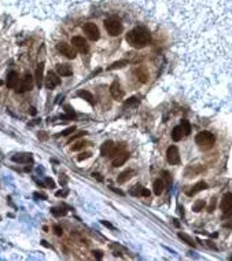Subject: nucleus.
<instances>
[{
  "label": "nucleus",
  "mask_w": 232,
  "mask_h": 261,
  "mask_svg": "<svg viewBox=\"0 0 232 261\" xmlns=\"http://www.w3.org/2000/svg\"><path fill=\"white\" fill-rule=\"evenodd\" d=\"M142 191H143V187H142L140 184H136V186L131 190V194L135 195V197H139V195H142Z\"/></svg>",
  "instance_id": "bb28decb"
},
{
  "label": "nucleus",
  "mask_w": 232,
  "mask_h": 261,
  "mask_svg": "<svg viewBox=\"0 0 232 261\" xmlns=\"http://www.w3.org/2000/svg\"><path fill=\"white\" fill-rule=\"evenodd\" d=\"M110 94H111V96L114 98V99H121V98L124 96V91L118 83L111 84V87H110Z\"/></svg>",
  "instance_id": "ddd939ff"
},
{
  "label": "nucleus",
  "mask_w": 232,
  "mask_h": 261,
  "mask_svg": "<svg viewBox=\"0 0 232 261\" xmlns=\"http://www.w3.org/2000/svg\"><path fill=\"white\" fill-rule=\"evenodd\" d=\"M83 29H84V32L87 33V36H88L92 41L97 40V39H99V36H101V35H99V29H97V26L95 25V23H92V22L85 23Z\"/></svg>",
  "instance_id": "39448f33"
},
{
  "label": "nucleus",
  "mask_w": 232,
  "mask_h": 261,
  "mask_svg": "<svg viewBox=\"0 0 232 261\" xmlns=\"http://www.w3.org/2000/svg\"><path fill=\"white\" fill-rule=\"evenodd\" d=\"M135 74H136V77H138V80L140 81V83H146V81L148 80V72H147V69L146 67H143V66L136 67Z\"/></svg>",
  "instance_id": "f8f14e48"
},
{
  "label": "nucleus",
  "mask_w": 232,
  "mask_h": 261,
  "mask_svg": "<svg viewBox=\"0 0 232 261\" xmlns=\"http://www.w3.org/2000/svg\"><path fill=\"white\" fill-rule=\"evenodd\" d=\"M84 135H85V132H78V133H76V135H73L72 138L69 139V142H70V143H72V142H74L76 139H78V138H80V136H84Z\"/></svg>",
  "instance_id": "473e14b6"
},
{
  "label": "nucleus",
  "mask_w": 232,
  "mask_h": 261,
  "mask_svg": "<svg viewBox=\"0 0 232 261\" xmlns=\"http://www.w3.org/2000/svg\"><path fill=\"white\" fill-rule=\"evenodd\" d=\"M104 28L110 36H118L122 32V23L117 15H110L104 21Z\"/></svg>",
  "instance_id": "f03ea898"
},
{
  "label": "nucleus",
  "mask_w": 232,
  "mask_h": 261,
  "mask_svg": "<svg viewBox=\"0 0 232 261\" xmlns=\"http://www.w3.org/2000/svg\"><path fill=\"white\" fill-rule=\"evenodd\" d=\"M43 70H44V63H40L37 67V72H36V78H37L39 87H41V84H43Z\"/></svg>",
  "instance_id": "412c9836"
},
{
  "label": "nucleus",
  "mask_w": 232,
  "mask_h": 261,
  "mask_svg": "<svg viewBox=\"0 0 232 261\" xmlns=\"http://www.w3.org/2000/svg\"><path fill=\"white\" fill-rule=\"evenodd\" d=\"M56 72L59 73L60 76H70V74H73L72 67H70L69 65H62V63H59V65L56 66Z\"/></svg>",
  "instance_id": "f3484780"
},
{
  "label": "nucleus",
  "mask_w": 232,
  "mask_h": 261,
  "mask_svg": "<svg viewBox=\"0 0 232 261\" xmlns=\"http://www.w3.org/2000/svg\"><path fill=\"white\" fill-rule=\"evenodd\" d=\"M7 87L9 88H15L18 85V74L15 72H10L7 76Z\"/></svg>",
  "instance_id": "4468645a"
},
{
  "label": "nucleus",
  "mask_w": 232,
  "mask_h": 261,
  "mask_svg": "<svg viewBox=\"0 0 232 261\" xmlns=\"http://www.w3.org/2000/svg\"><path fill=\"white\" fill-rule=\"evenodd\" d=\"M94 256H95V257H96V258H99V260H101V258L103 257V254H102V252H99V250H95V252H94Z\"/></svg>",
  "instance_id": "e433bc0d"
},
{
  "label": "nucleus",
  "mask_w": 232,
  "mask_h": 261,
  "mask_svg": "<svg viewBox=\"0 0 232 261\" xmlns=\"http://www.w3.org/2000/svg\"><path fill=\"white\" fill-rule=\"evenodd\" d=\"M46 184L49 187V188H54V187H55V181L52 180V179H49V177L46 179Z\"/></svg>",
  "instance_id": "72a5a7b5"
},
{
  "label": "nucleus",
  "mask_w": 232,
  "mask_h": 261,
  "mask_svg": "<svg viewBox=\"0 0 232 261\" xmlns=\"http://www.w3.org/2000/svg\"><path fill=\"white\" fill-rule=\"evenodd\" d=\"M12 161L14 162H19V164H25V162H29L30 161V157L26 154H18L12 157Z\"/></svg>",
  "instance_id": "aec40b11"
},
{
  "label": "nucleus",
  "mask_w": 232,
  "mask_h": 261,
  "mask_svg": "<svg viewBox=\"0 0 232 261\" xmlns=\"http://www.w3.org/2000/svg\"><path fill=\"white\" fill-rule=\"evenodd\" d=\"M179 236H180V238H181V239H184V241H186V242H187V243H188V245H189V246H195V243H194V241H192V239H191V238H189V236H188V235H186V234H183V232H180V234H179Z\"/></svg>",
  "instance_id": "cd10ccee"
},
{
  "label": "nucleus",
  "mask_w": 232,
  "mask_h": 261,
  "mask_svg": "<svg viewBox=\"0 0 232 261\" xmlns=\"http://www.w3.org/2000/svg\"><path fill=\"white\" fill-rule=\"evenodd\" d=\"M142 195H143V197H150V190H147V188H144V187H143Z\"/></svg>",
  "instance_id": "4c0bfd02"
},
{
  "label": "nucleus",
  "mask_w": 232,
  "mask_h": 261,
  "mask_svg": "<svg viewBox=\"0 0 232 261\" xmlns=\"http://www.w3.org/2000/svg\"><path fill=\"white\" fill-rule=\"evenodd\" d=\"M74 131H76V126H70V128H67V129H65V131H63L62 135L63 136H67V135H70L72 132H74Z\"/></svg>",
  "instance_id": "2f4dec72"
},
{
  "label": "nucleus",
  "mask_w": 232,
  "mask_h": 261,
  "mask_svg": "<svg viewBox=\"0 0 232 261\" xmlns=\"http://www.w3.org/2000/svg\"><path fill=\"white\" fill-rule=\"evenodd\" d=\"M91 155L92 154H91V153H88V151H87V153H81V154L77 157V160L78 161H84V160H87V158H89Z\"/></svg>",
  "instance_id": "7c9ffc66"
},
{
  "label": "nucleus",
  "mask_w": 232,
  "mask_h": 261,
  "mask_svg": "<svg viewBox=\"0 0 232 261\" xmlns=\"http://www.w3.org/2000/svg\"><path fill=\"white\" fill-rule=\"evenodd\" d=\"M214 206H216V198H213V199H212V204H210V206H209V209H207V210L212 213L213 210H214Z\"/></svg>",
  "instance_id": "c9c22d12"
},
{
  "label": "nucleus",
  "mask_w": 232,
  "mask_h": 261,
  "mask_svg": "<svg viewBox=\"0 0 232 261\" xmlns=\"http://www.w3.org/2000/svg\"><path fill=\"white\" fill-rule=\"evenodd\" d=\"M29 113H30L32 115H36V114H37V112H36L35 107H30V109H29Z\"/></svg>",
  "instance_id": "ea45409f"
},
{
  "label": "nucleus",
  "mask_w": 232,
  "mask_h": 261,
  "mask_svg": "<svg viewBox=\"0 0 232 261\" xmlns=\"http://www.w3.org/2000/svg\"><path fill=\"white\" fill-rule=\"evenodd\" d=\"M207 188V184L205 183V181H199V183H196L194 187H192L189 191H187V195H189V197H192V195H195L196 192L202 191V190H206Z\"/></svg>",
  "instance_id": "2eb2a0df"
},
{
  "label": "nucleus",
  "mask_w": 232,
  "mask_h": 261,
  "mask_svg": "<svg viewBox=\"0 0 232 261\" xmlns=\"http://www.w3.org/2000/svg\"><path fill=\"white\" fill-rule=\"evenodd\" d=\"M126 41L131 44L133 48H144L150 43V30L144 26H138V28L132 29L131 32L126 33Z\"/></svg>",
  "instance_id": "f257e3e1"
},
{
  "label": "nucleus",
  "mask_w": 232,
  "mask_h": 261,
  "mask_svg": "<svg viewBox=\"0 0 232 261\" xmlns=\"http://www.w3.org/2000/svg\"><path fill=\"white\" fill-rule=\"evenodd\" d=\"M44 84H46V88H48V89H54L55 87L59 85V84H60V78L58 77V76L55 74V73L49 72L48 74H47Z\"/></svg>",
  "instance_id": "1a4fd4ad"
},
{
  "label": "nucleus",
  "mask_w": 232,
  "mask_h": 261,
  "mask_svg": "<svg viewBox=\"0 0 232 261\" xmlns=\"http://www.w3.org/2000/svg\"><path fill=\"white\" fill-rule=\"evenodd\" d=\"M102 224H103V225H106V227H109V228H111V230H114V227H113L110 223H107V221H102Z\"/></svg>",
  "instance_id": "a19ab883"
},
{
  "label": "nucleus",
  "mask_w": 232,
  "mask_h": 261,
  "mask_svg": "<svg viewBox=\"0 0 232 261\" xmlns=\"http://www.w3.org/2000/svg\"><path fill=\"white\" fill-rule=\"evenodd\" d=\"M54 230H55V234H56L58 236H60V235H62V234H63L62 228H60L59 225H55V227H54Z\"/></svg>",
  "instance_id": "f704fd0d"
},
{
  "label": "nucleus",
  "mask_w": 232,
  "mask_h": 261,
  "mask_svg": "<svg viewBox=\"0 0 232 261\" xmlns=\"http://www.w3.org/2000/svg\"><path fill=\"white\" fill-rule=\"evenodd\" d=\"M221 210L224 215L231 216L232 215V194H225L221 201Z\"/></svg>",
  "instance_id": "0eeeda50"
},
{
  "label": "nucleus",
  "mask_w": 232,
  "mask_h": 261,
  "mask_svg": "<svg viewBox=\"0 0 232 261\" xmlns=\"http://www.w3.org/2000/svg\"><path fill=\"white\" fill-rule=\"evenodd\" d=\"M225 227H232V220L228 221V223H225Z\"/></svg>",
  "instance_id": "37998d69"
},
{
  "label": "nucleus",
  "mask_w": 232,
  "mask_h": 261,
  "mask_svg": "<svg viewBox=\"0 0 232 261\" xmlns=\"http://www.w3.org/2000/svg\"><path fill=\"white\" fill-rule=\"evenodd\" d=\"M85 146V142L84 140H80V142H77L76 144H73V147H72V150H74V151H77V150H81L83 147Z\"/></svg>",
  "instance_id": "c85d7f7f"
},
{
  "label": "nucleus",
  "mask_w": 232,
  "mask_h": 261,
  "mask_svg": "<svg viewBox=\"0 0 232 261\" xmlns=\"http://www.w3.org/2000/svg\"><path fill=\"white\" fill-rule=\"evenodd\" d=\"M111 190H113V191H114V192H117V194H120V195H124V192L121 191V190H118V188H114V187H111Z\"/></svg>",
  "instance_id": "79ce46f5"
},
{
  "label": "nucleus",
  "mask_w": 232,
  "mask_h": 261,
  "mask_svg": "<svg viewBox=\"0 0 232 261\" xmlns=\"http://www.w3.org/2000/svg\"><path fill=\"white\" fill-rule=\"evenodd\" d=\"M51 212H52V215L58 216V217H59V216L66 215V210L65 209H56V208H55V209H51Z\"/></svg>",
  "instance_id": "c756f323"
},
{
  "label": "nucleus",
  "mask_w": 232,
  "mask_h": 261,
  "mask_svg": "<svg viewBox=\"0 0 232 261\" xmlns=\"http://www.w3.org/2000/svg\"><path fill=\"white\" fill-rule=\"evenodd\" d=\"M101 154L103 157H114L115 155V146L113 142H106L101 147Z\"/></svg>",
  "instance_id": "9d476101"
},
{
  "label": "nucleus",
  "mask_w": 232,
  "mask_h": 261,
  "mask_svg": "<svg viewBox=\"0 0 232 261\" xmlns=\"http://www.w3.org/2000/svg\"><path fill=\"white\" fill-rule=\"evenodd\" d=\"M56 50L60 52L62 55H65L66 58L69 59H74L76 58V51L73 50V47L70 44H66V43H59L56 46Z\"/></svg>",
  "instance_id": "423d86ee"
},
{
  "label": "nucleus",
  "mask_w": 232,
  "mask_h": 261,
  "mask_svg": "<svg viewBox=\"0 0 232 261\" xmlns=\"http://www.w3.org/2000/svg\"><path fill=\"white\" fill-rule=\"evenodd\" d=\"M128 65V60L126 59H122V60H118V62H114L111 65V66L109 67V70H113V69H120V67H122V66H126Z\"/></svg>",
  "instance_id": "393cba45"
},
{
  "label": "nucleus",
  "mask_w": 232,
  "mask_h": 261,
  "mask_svg": "<svg viewBox=\"0 0 232 261\" xmlns=\"http://www.w3.org/2000/svg\"><path fill=\"white\" fill-rule=\"evenodd\" d=\"M195 142H196V144L199 147H202V149L207 150V149H212L213 146H214V142H216V138L214 135H213L212 132H207V131H202V132H199L196 135V138H195Z\"/></svg>",
  "instance_id": "7ed1b4c3"
},
{
  "label": "nucleus",
  "mask_w": 232,
  "mask_h": 261,
  "mask_svg": "<svg viewBox=\"0 0 232 261\" xmlns=\"http://www.w3.org/2000/svg\"><path fill=\"white\" fill-rule=\"evenodd\" d=\"M183 136H184V132H183V129H181V126L179 125V126H175L173 128V131H172V139L175 142H179V140H181L183 139Z\"/></svg>",
  "instance_id": "a211bd4d"
},
{
  "label": "nucleus",
  "mask_w": 232,
  "mask_h": 261,
  "mask_svg": "<svg viewBox=\"0 0 232 261\" xmlns=\"http://www.w3.org/2000/svg\"><path fill=\"white\" fill-rule=\"evenodd\" d=\"M128 157H129L128 153H122V154H118L117 157L114 158V161H113V167H114V168H118V167H121V165H124V164H125V161L128 160Z\"/></svg>",
  "instance_id": "dca6fc26"
},
{
  "label": "nucleus",
  "mask_w": 232,
  "mask_h": 261,
  "mask_svg": "<svg viewBox=\"0 0 232 261\" xmlns=\"http://www.w3.org/2000/svg\"><path fill=\"white\" fill-rule=\"evenodd\" d=\"M231 260H232V257H231Z\"/></svg>",
  "instance_id": "49530a36"
},
{
  "label": "nucleus",
  "mask_w": 232,
  "mask_h": 261,
  "mask_svg": "<svg viewBox=\"0 0 232 261\" xmlns=\"http://www.w3.org/2000/svg\"><path fill=\"white\" fill-rule=\"evenodd\" d=\"M0 85H3V81H2V80H0Z\"/></svg>",
  "instance_id": "a18cd8bd"
},
{
  "label": "nucleus",
  "mask_w": 232,
  "mask_h": 261,
  "mask_svg": "<svg viewBox=\"0 0 232 261\" xmlns=\"http://www.w3.org/2000/svg\"><path fill=\"white\" fill-rule=\"evenodd\" d=\"M131 175H133L132 170H125V172H122L120 175V177H118V183H125L128 179H131Z\"/></svg>",
  "instance_id": "b1692460"
},
{
  "label": "nucleus",
  "mask_w": 232,
  "mask_h": 261,
  "mask_svg": "<svg viewBox=\"0 0 232 261\" xmlns=\"http://www.w3.org/2000/svg\"><path fill=\"white\" fill-rule=\"evenodd\" d=\"M205 205L206 204H205V201H202V199L201 201H196L194 205H192V210H194V212H201V210L205 208Z\"/></svg>",
  "instance_id": "a878e982"
},
{
  "label": "nucleus",
  "mask_w": 232,
  "mask_h": 261,
  "mask_svg": "<svg viewBox=\"0 0 232 261\" xmlns=\"http://www.w3.org/2000/svg\"><path fill=\"white\" fill-rule=\"evenodd\" d=\"M166 158H168V162H169V164H172V165H179V164H180V154H179L177 147H176V146L168 147Z\"/></svg>",
  "instance_id": "20e7f679"
},
{
  "label": "nucleus",
  "mask_w": 232,
  "mask_h": 261,
  "mask_svg": "<svg viewBox=\"0 0 232 261\" xmlns=\"http://www.w3.org/2000/svg\"><path fill=\"white\" fill-rule=\"evenodd\" d=\"M72 44H73V47H76V48L78 50V51L88 52V43H87V40L84 37H81V36H74V37H72Z\"/></svg>",
  "instance_id": "6e6552de"
},
{
  "label": "nucleus",
  "mask_w": 232,
  "mask_h": 261,
  "mask_svg": "<svg viewBox=\"0 0 232 261\" xmlns=\"http://www.w3.org/2000/svg\"><path fill=\"white\" fill-rule=\"evenodd\" d=\"M32 85H33V77H32L30 74H26L25 77H23V80H22V83H21V85L18 87L17 91H18V92L30 91V89H32Z\"/></svg>",
  "instance_id": "9b49d317"
},
{
  "label": "nucleus",
  "mask_w": 232,
  "mask_h": 261,
  "mask_svg": "<svg viewBox=\"0 0 232 261\" xmlns=\"http://www.w3.org/2000/svg\"><path fill=\"white\" fill-rule=\"evenodd\" d=\"M136 102H138L136 101V98H132L131 101H126V105H133V103H136Z\"/></svg>",
  "instance_id": "58836bf2"
},
{
  "label": "nucleus",
  "mask_w": 232,
  "mask_h": 261,
  "mask_svg": "<svg viewBox=\"0 0 232 261\" xmlns=\"http://www.w3.org/2000/svg\"><path fill=\"white\" fill-rule=\"evenodd\" d=\"M181 129H183V132H184V135L186 136H188L189 133H191V125H189V122L187 120H183L181 121Z\"/></svg>",
  "instance_id": "5701e85b"
},
{
  "label": "nucleus",
  "mask_w": 232,
  "mask_h": 261,
  "mask_svg": "<svg viewBox=\"0 0 232 261\" xmlns=\"http://www.w3.org/2000/svg\"><path fill=\"white\" fill-rule=\"evenodd\" d=\"M163 191V181L161 180V179H157V180L154 181V192L157 195H161Z\"/></svg>",
  "instance_id": "4be33fe9"
},
{
  "label": "nucleus",
  "mask_w": 232,
  "mask_h": 261,
  "mask_svg": "<svg viewBox=\"0 0 232 261\" xmlns=\"http://www.w3.org/2000/svg\"><path fill=\"white\" fill-rule=\"evenodd\" d=\"M173 223H175V225H176V227H179V225H180V224H179V221H177V220H175V221H173Z\"/></svg>",
  "instance_id": "c03bdc74"
},
{
  "label": "nucleus",
  "mask_w": 232,
  "mask_h": 261,
  "mask_svg": "<svg viewBox=\"0 0 232 261\" xmlns=\"http://www.w3.org/2000/svg\"><path fill=\"white\" fill-rule=\"evenodd\" d=\"M77 95L81 98V99H85V101L88 102V103L94 105V98H92L91 92H88V91H84V89H81V91H78V92H77Z\"/></svg>",
  "instance_id": "6ab92c4d"
}]
</instances>
